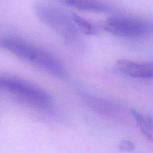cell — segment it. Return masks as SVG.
Returning a JSON list of instances; mask_svg holds the SVG:
<instances>
[{"label": "cell", "mask_w": 153, "mask_h": 153, "mask_svg": "<svg viewBox=\"0 0 153 153\" xmlns=\"http://www.w3.org/2000/svg\"><path fill=\"white\" fill-rule=\"evenodd\" d=\"M0 46L19 59L54 76L64 78L66 68L53 55L18 37L7 36L0 39Z\"/></svg>", "instance_id": "obj_1"}, {"label": "cell", "mask_w": 153, "mask_h": 153, "mask_svg": "<svg viewBox=\"0 0 153 153\" xmlns=\"http://www.w3.org/2000/svg\"><path fill=\"white\" fill-rule=\"evenodd\" d=\"M35 11L40 21L68 42L77 39L78 29L72 17L63 10L48 4H38Z\"/></svg>", "instance_id": "obj_2"}, {"label": "cell", "mask_w": 153, "mask_h": 153, "mask_svg": "<svg viewBox=\"0 0 153 153\" xmlns=\"http://www.w3.org/2000/svg\"><path fill=\"white\" fill-rule=\"evenodd\" d=\"M0 90L37 106L47 105L51 101L49 94L42 88L26 80L8 74L0 73Z\"/></svg>", "instance_id": "obj_3"}, {"label": "cell", "mask_w": 153, "mask_h": 153, "mask_svg": "<svg viewBox=\"0 0 153 153\" xmlns=\"http://www.w3.org/2000/svg\"><path fill=\"white\" fill-rule=\"evenodd\" d=\"M103 29L111 34L120 37H142L153 33V21L115 16L106 19Z\"/></svg>", "instance_id": "obj_4"}, {"label": "cell", "mask_w": 153, "mask_h": 153, "mask_svg": "<svg viewBox=\"0 0 153 153\" xmlns=\"http://www.w3.org/2000/svg\"><path fill=\"white\" fill-rule=\"evenodd\" d=\"M118 69L123 74L136 78H153V62H139L128 59H118Z\"/></svg>", "instance_id": "obj_5"}, {"label": "cell", "mask_w": 153, "mask_h": 153, "mask_svg": "<svg viewBox=\"0 0 153 153\" xmlns=\"http://www.w3.org/2000/svg\"><path fill=\"white\" fill-rule=\"evenodd\" d=\"M66 4L76 9L94 13H112L114 9L99 0H63Z\"/></svg>", "instance_id": "obj_6"}, {"label": "cell", "mask_w": 153, "mask_h": 153, "mask_svg": "<svg viewBox=\"0 0 153 153\" xmlns=\"http://www.w3.org/2000/svg\"><path fill=\"white\" fill-rule=\"evenodd\" d=\"M84 99L87 105L99 114L110 115L114 113L115 109L112 105L104 100L88 95L85 96Z\"/></svg>", "instance_id": "obj_7"}, {"label": "cell", "mask_w": 153, "mask_h": 153, "mask_svg": "<svg viewBox=\"0 0 153 153\" xmlns=\"http://www.w3.org/2000/svg\"><path fill=\"white\" fill-rule=\"evenodd\" d=\"M131 114L142 133L149 140L153 142V122L151 118L148 116H143L135 110H131Z\"/></svg>", "instance_id": "obj_8"}, {"label": "cell", "mask_w": 153, "mask_h": 153, "mask_svg": "<svg viewBox=\"0 0 153 153\" xmlns=\"http://www.w3.org/2000/svg\"><path fill=\"white\" fill-rule=\"evenodd\" d=\"M72 19L79 30L86 35H94L97 32L96 26L92 23L73 13L71 14Z\"/></svg>", "instance_id": "obj_9"}, {"label": "cell", "mask_w": 153, "mask_h": 153, "mask_svg": "<svg viewBox=\"0 0 153 153\" xmlns=\"http://www.w3.org/2000/svg\"><path fill=\"white\" fill-rule=\"evenodd\" d=\"M118 147L120 150L126 152H131L135 148L133 143L128 140H121L119 143Z\"/></svg>", "instance_id": "obj_10"}]
</instances>
